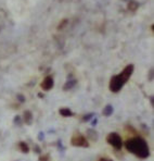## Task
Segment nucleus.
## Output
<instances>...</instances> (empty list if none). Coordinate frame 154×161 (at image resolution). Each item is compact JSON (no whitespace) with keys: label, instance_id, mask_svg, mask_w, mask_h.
<instances>
[{"label":"nucleus","instance_id":"9","mask_svg":"<svg viewBox=\"0 0 154 161\" xmlns=\"http://www.w3.org/2000/svg\"><path fill=\"white\" fill-rule=\"evenodd\" d=\"M113 111H114L113 107L111 105H107L104 108V110H103V114H104L105 117H109V115H111L112 113H113Z\"/></svg>","mask_w":154,"mask_h":161},{"label":"nucleus","instance_id":"3","mask_svg":"<svg viewBox=\"0 0 154 161\" xmlns=\"http://www.w3.org/2000/svg\"><path fill=\"white\" fill-rule=\"evenodd\" d=\"M106 142L109 143L111 146H113L116 150H119L123 147V141L121 136L117 133H110L106 137Z\"/></svg>","mask_w":154,"mask_h":161},{"label":"nucleus","instance_id":"14","mask_svg":"<svg viewBox=\"0 0 154 161\" xmlns=\"http://www.w3.org/2000/svg\"><path fill=\"white\" fill-rule=\"evenodd\" d=\"M49 156H43V157H41V158H39V161H48V158Z\"/></svg>","mask_w":154,"mask_h":161},{"label":"nucleus","instance_id":"4","mask_svg":"<svg viewBox=\"0 0 154 161\" xmlns=\"http://www.w3.org/2000/svg\"><path fill=\"white\" fill-rule=\"evenodd\" d=\"M71 144L75 147H89V143L87 141V138L84 135H81L80 133H76L74 136L71 139Z\"/></svg>","mask_w":154,"mask_h":161},{"label":"nucleus","instance_id":"11","mask_svg":"<svg viewBox=\"0 0 154 161\" xmlns=\"http://www.w3.org/2000/svg\"><path fill=\"white\" fill-rule=\"evenodd\" d=\"M20 148H21V150L23 151V152H25V154H27L28 151H29V147L27 146V144L26 143H20Z\"/></svg>","mask_w":154,"mask_h":161},{"label":"nucleus","instance_id":"2","mask_svg":"<svg viewBox=\"0 0 154 161\" xmlns=\"http://www.w3.org/2000/svg\"><path fill=\"white\" fill-rule=\"evenodd\" d=\"M132 73H134V65L132 64H128L127 67H125V69L122 71V73L114 75L111 79L110 84H109L110 90L113 93H118L123 88L124 85L128 82Z\"/></svg>","mask_w":154,"mask_h":161},{"label":"nucleus","instance_id":"7","mask_svg":"<svg viewBox=\"0 0 154 161\" xmlns=\"http://www.w3.org/2000/svg\"><path fill=\"white\" fill-rule=\"evenodd\" d=\"M23 121L26 124H31V113L29 111H25L23 114Z\"/></svg>","mask_w":154,"mask_h":161},{"label":"nucleus","instance_id":"12","mask_svg":"<svg viewBox=\"0 0 154 161\" xmlns=\"http://www.w3.org/2000/svg\"><path fill=\"white\" fill-rule=\"evenodd\" d=\"M75 84H76V80H68L67 83H65V85H64V87H63V88H64L65 90H66V89H71L72 87L74 86Z\"/></svg>","mask_w":154,"mask_h":161},{"label":"nucleus","instance_id":"15","mask_svg":"<svg viewBox=\"0 0 154 161\" xmlns=\"http://www.w3.org/2000/svg\"><path fill=\"white\" fill-rule=\"evenodd\" d=\"M99 161H113L111 159H109V158H105V157H102V158H100Z\"/></svg>","mask_w":154,"mask_h":161},{"label":"nucleus","instance_id":"13","mask_svg":"<svg viewBox=\"0 0 154 161\" xmlns=\"http://www.w3.org/2000/svg\"><path fill=\"white\" fill-rule=\"evenodd\" d=\"M67 20L66 19H64L63 20V21H62L61 23H60V25H59V26H58V30H59V31H61V30H63V28H64V26H65V25L67 24Z\"/></svg>","mask_w":154,"mask_h":161},{"label":"nucleus","instance_id":"6","mask_svg":"<svg viewBox=\"0 0 154 161\" xmlns=\"http://www.w3.org/2000/svg\"><path fill=\"white\" fill-rule=\"evenodd\" d=\"M60 114L62 117H72L73 112L71 111L69 109H67V108H62V109H60Z\"/></svg>","mask_w":154,"mask_h":161},{"label":"nucleus","instance_id":"8","mask_svg":"<svg viewBox=\"0 0 154 161\" xmlns=\"http://www.w3.org/2000/svg\"><path fill=\"white\" fill-rule=\"evenodd\" d=\"M138 2H136L135 0H130L129 2H128V9H129L130 11H136L137 9H138Z\"/></svg>","mask_w":154,"mask_h":161},{"label":"nucleus","instance_id":"10","mask_svg":"<svg viewBox=\"0 0 154 161\" xmlns=\"http://www.w3.org/2000/svg\"><path fill=\"white\" fill-rule=\"evenodd\" d=\"M88 137H89V139L97 141V138H98V134H97V132H96V131L89 130L88 131Z\"/></svg>","mask_w":154,"mask_h":161},{"label":"nucleus","instance_id":"1","mask_svg":"<svg viewBox=\"0 0 154 161\" xmlns=\"http://www.w3.org/2000/svg\"><path fill=\"white\" fill-rule=\"evenodd\" d=\"M125 147L129 152L137 156L138 158L145 159L150 156V149H149L148 144L142 137L137 136L134 138H129L125 143Z\"/></svg>","mask_w":154,"mask_h":161},{"label":"nucleus","instance_id":"5","mask_svg":"<svg viewBox=\"0 0 154 161\" xmlns=\"http://www.w3.org/2000/svg\"><path fill=\"white\" fill-rule=\"evenodd\" d=\"M53 85H54V80L52 79V76H46L45 80L40 84V86L43 90H50L53 87Z\"/></svg>","mask_w":154,"mask_h":161}]
</instances>
